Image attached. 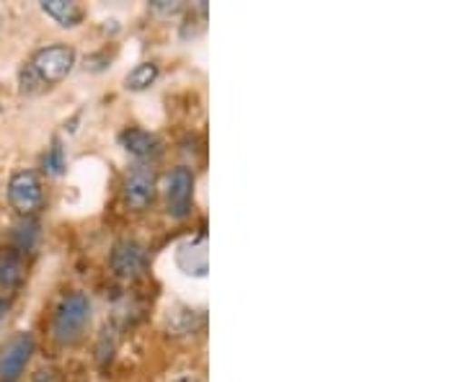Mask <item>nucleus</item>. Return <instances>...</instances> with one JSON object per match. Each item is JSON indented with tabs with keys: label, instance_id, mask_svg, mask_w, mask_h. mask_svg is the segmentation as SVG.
I'll use <instances>...</instances> for the list:
<instances>
[{
	"label": "nucleus",
	"instance_id": "f257e3e1",
	"mask_svg": "<svg viewBox=\"0 0 465 382\" xmlns=\"http://www.w3.org/2000/svg\"><path fill=\"white\" fill-rule=\"evenodd\" d=\"M91 323V299L85 292H65L52 313V338L57 344H75Z\"/></svg>",
	"mask_w": 465,
	"mask_h": 382
},
{
	"label": "nucleus",
	"instance_id": "f03ea898",
	"mask_svg": "<svg viewBox=\"0 0 465 382\" xmlns=\"http://www.w3.org/2000/svg\"><path fill=\"white\" fill-rule=\"evenodd\" d=\"M73 65H75V50L70 44H50L34 52L29 70L42 88H52L65 81Z\"/></svg>",
	"mask_w": 465,
	"mask_h": 382
},
{
	"label": "nucleus",
	"instance_id": "7ed1b4c3",
	"mask_svg": "<svg viewBox=\"0 0 465 382\" xmlns=\"http://www.w3.org/2000/svg\"><path fill=\"white\" fill-rule=\"evenodd\" d=\"M194 201V171L186 166L173 168L166 176V212L173 220H183Z\"/></svg>",
	"mask_w": 465,
	"mask_h": 382
},
{
	"label": "nucleus",
	"instance_id": "20e7f679",
	"mask_svg": "<svg viewBox=\"0 0 465 382\" xmlns=\"http://www.w3.org/2000/svg\"><path fill=\"white\" fill-rule=\"evenodd\" d=\"M42 181L34 171H16L8 181V201L21 217H32L42 207Z\"/></svg>",
	"mask_w": 465,
	"mask_h": 382
},
{
	"label": "nucleus",
	"instance_id": "39448f33",
	"mask_svg": "<svg viewBox=\"0 0 465 382\" xmlns=\"http://www.w3.org/2000/svg\"><path fill=\"white\" fill-rule=\"evenodd\" d=\"M34 354V336L29 331L16 333L0 351V382H16Z\"/></svg>",
	"mask_w": 465,
	"mask_h": 382
},
{
	"label": "nucleus",
	"instance_id": "423d86ee",
	"mask_svg": "<svg viewBox=\"0 0 465 382\" xmlns=\"http://www.w3.org/2000/svg\"><path fill=\"white\" fill-rule=\"evenodd\" d=\"M155 197V173L150 166H134L124 179V201L133 210H145Z\"/></svg>",
	"mask_w": 465,
	"mask_h": 382
},
{
	"label": "nucleus",
	"instance_id": "0eeeda50",
	"mask_svg": "<svg viewBox=\"0 0 465 382\" xmlns=\"http://www.w3.org/2000/svg\"><path fill=\"white\" fill-rule=\"evenodd\" d=\"M109 264L114 269L116 277L133 279L137 274H143V269H145V249L137 240H119L112 249Z\"/></svg>",
	"mask_w": 465,
	"mask_h": 382
},
{
	"label": "nucleus",
	"instance_id": "6e6552de",
	"mask_svg": "<svg viewBox=\"0 0 465 382\" xmlns=\"http://www.w3.org/2000/svg\"><path fill=\"white\" fill-rule=\"evenodd\" d=\"M119 145L127 150L130 155H134L137 161H153L163 152V142L158 134L140 130V127H127L124 132L119 134Z\"/></svg>",
	"mask_w": 465,
	"mask_h": 382
},
{
	"label": "nucleus",
	"instance_id": "1a4fd4ad",
	"mask_svg": "<svg viewBox=\"0 0 465 382\" xmlns=\"http://www.w3.org/2000/svg\"><path fill=\"white\" fill-rule=\"evenodd\" d=\"M42 11L65 29L78 26L84 21V8L73 0H42Z\"/></svg>",
	"mask_w": 465,
	"mask_h": 382
},
{
	"label": "nucleus",
	"instance_id": "9d476101",
	"mask_svg": "<svg viewBox=\"0 0 465 382\" xmlns=\"http://www.w3.org/2000/svg\"><path fill=\"white\" fill-rule=\"evenodd\" d=\"M24 277V264H21V256L18 253H5L0 256V287L3 289H11L16 287Z\"/></svg>",
	"mask_w": 465,
	"mask_h": 382
},
{
	"label": "nucleus",
	"instance_id": "9b49d317",
	"mask_svg": "<svg viewBox=\"0 0 465 382\" xmlns=\"http://www.w3.org/2000/svg\"><path fill=\"white\" fill-rule=\"evenodd\" d=\"M158 75H161V70L155 63H140V65H134L130 70V75H127V88L130 91H145L150 85L158 81Z\"/></svg>",
	"mask_w": 465,
	"mask_h": 382
},
{
	"label": "nucleus",
	"instance_id": "f8f14e48",
	"mask_svg": "<svg viewBox=\"0 0 465 382\" xmlns=\"http://www.w3.org/2000/svg\"><path fill=\"white\" fill-rule=\"evenodd\" d=\"M42 168H45L50 176H60V173H63V168H65V152H63V145H60L57 140H54L52 148H47V152H45Z\"/></svg>",
	"mask_w": 465,
	"mask_h": 382
},
{
	"label": "nucleus",
	"instance_id": "ddd939ff",
	"mask_svg": "<svg viewBox=\"0 0 465 382\" xmlns=\"http://www.w3.org/2000/svg\"><path fill=\"white\" fill-rule=\"evenodd\" d=\"M36 222L26 217V222L24 225H18L16 233H14V246L18 250H32L34 249V240H36Z\"/></svg>",
	"mask_w": 465,
	"mask_h": 382
},
{
	"label": "nucleus",
	"instance_id": "4468645a",
	"mask_svg": "<svg viewBox=\"0 0 465 382\" xmlns=\"http://www.w3.org/2000/svg\"><path fill=\"white\" fill-rule=\"evenodd\" d=\"M32 382H60L57 380V369H52V367H42V369H36V375L32 377Z\"/></svg>",
	"mask_w": 465,
	"mask_h": 382
},
{
	"label": "nucleus",
	"instance_id": "2eb2a0df",
	"mask_svg": "<svg viewBox=\"0 0 465 382\" xmlns=\"http://www.w3.org/2000/svg\"><path fill=\"white\" fill-rule=\"evenodd\" d=\"M155 11H163V14H173V11H179V3L176 0H153L150 3Z\"/></svg>",
	"mask_w": 465,
	"mask_h": 382
},
{
	"label": "nucleus",
	"instance_id": "dca6fc26",
	"mask_svg": "<svg viewBox=\"0 0 465 382\" xmlns=\"http://www.w3.org/2000/svg\"><path fill=\"white\" fill-rule=\"evenodd\" d=\"M173 382H200V380H197L194 375H182V377H176Z\"/></svg>",
	"mask_w": 465,
	"mask_h": 382
},
{
	"label": "nucleus",
	"instance_id": "f3484780",
	"mask_svg": "<svg viewBox=\"0 0 465 382\" xmlns=\"http://www.w3.org/2000/svg\"><path fill=\"white\" fill-rule=\"evenodd\" d=\"M5 310H8V302H5V299L0 298V320L5 318Z\"/></svg>",
	"mask_w": 465,
	"mask_h": 382
},
{
	"label": "nucleus",
	"instance_id": "a211bd4d",
	"mask_svg": "<svg viewBox=\"0 0 465 382\" xmlns=\"http://www.w3.org/2000/svg\"><path fill=\"white\" fill-rule=\"evenodd\" d=\"M0 112H3V106H0Z\"/></svg>",
	"mask_w": 465,
	"mask_h": 382
}]
</instances>
